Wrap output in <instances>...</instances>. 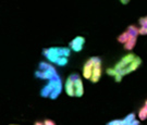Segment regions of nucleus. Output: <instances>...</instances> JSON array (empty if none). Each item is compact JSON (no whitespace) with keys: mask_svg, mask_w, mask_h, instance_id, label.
<instances>
[{"mask_svg":"<svg viewBox=\"0 0 147 125\" xmlns=\"http://www.w3.org/2000/svg\"><path fill=\"white\" fill-rule=\"evenodd\" d=\"M136 58V56L134 54V53H132V52H130V53H127V54H125L124 57L121 59L119 62H117V64L115 65V70L116 71H118V72H121L122 70H124V69L130 64V63H132L133 61H134V59Z\"/></svg>","mask_w":147,"mask_h":125,"instance_id":"nucleus-4","label":"nucleus"},{"mask_svg":"<svg viewBox=\"0 0 147 125\" xmlns=\"http://www.w3.org/2000/svg\"><path fill=\"white\" fill-rule=\"evenodd\" d=\"M85 38L83 36H76L73 38L70 44H69V48L74 52H81L83 50V47L85 45Z\"/></svg>","mask_w":147,"mask_h":125,"instance_id":"nucleus-7","label":"nucleus"},{"mask_svg":"<svg viewBox=\"0 0 147 125\" xmlns=\"http://www.w3.org/2000/svg\"><path fill=\"white\" fill-rule=\"evenodd\" d=\"M138 35H143V36L147 35V27H140L138 28Z\"/></svg>","mask_w":147,"mask_h":125,"instance_id":"nucleus-21","label":"nucleus"},{"mask_svg":"<svg viewBox=\"0 0 147 125\" xmlns=\"http://www.w3.org/2000/svg\"><path fill=\"white\" fill-rule=\"evenodd\" d=\"M74 79V88H75V97L81 98L84 95V85H83V81L79 74H72Z\"/></svg>","mask_w":147,"mask_h":125,"instance_id":"nucleus-8","label":"nucleus"},{"mask_svg":"<svg viewBox=\"0 0 147 125\" xmlns=\"http://www.w3.org/2000/svg\"><path fill=\"white\" fill-rule=\"evenodd\" d=\"M61 78L60 76H57V77H55L53 79H50V81H48V83L44 86L40 90V96H42V98H49V96L51 95V93L53 91V89L56 87V85L58 83L59 81H60Z\"/></svg>","mask_w":147,"mask_h":125,"instance_id":"nucleus-3","label":"nucleus"},{"mask_svg":"<svg viewBox=\"0 0 147 125\" xmlns=\"http://www.w3.org/2000/svg\"><path fill=\"white\" fill-rule=\"evenodd\" d=\"M44 125H56V124H55V122L51 120H45L44 121Z\"/></svg>","mask_w":147,"mask_h":125,"instance_id":"nucleus-23","label":"nucleus"},{"mask_svg":"<svg viewBox=\"0 0 147 125\" xmlns=\"http://www.w3.org/2000/svg\"><path fill=\"white\" fill-rule=\"evenodd\" d=\"M69 63V59L68 58H60L57 63H56V65H58V67H65L67 64Z\"/></svg>","mask_w":147,"mask_h":125,"instance_id":"nucleus-17","label":"nucleus"},{"mask_svg":"<svg viewBox=\"0 0 147 125\" xmlns=\"http://www.w3.org/2000/svg\"><path fill=\"white\" fill-rule=\"evenodd\" d=\"M63 89L65 91V94L68 95L69 97H75V88H74V79L72 74L69 76L65 82L63 84Z\"/></svg>","mask_w":147,"mask_h":125,"instance_id":"nucleus-10","label":"nucleus"},{"mask_svg":"<svg viewBox=\"0 0 147 125\" xmlns=\"http://www.w3.org/2000/svg\"><path fill=\"white\" fill-rule=\"evenodd\" d=\"M123 119L122 120H112L110 122H108L106 125H123Z\"/></svg>","mask_w":147,"mask_h":125,"instance_id":"nucleus-19","label":"nucleus"},{"mask_svg":"<svg viewBox=\"0 0 147 125\" xmlns=\"http://www.w3.org/2000/svg\"><path fill=\"white\" fill-rule=\"evenodd\" d=\"M145 106H147V100L145 101Z\"/></svg>","mask_w":147,"mask_h":125,"instance_id":"nucleus-27","label":"nucleus"},{"mask_svg":"<svg viewBox=\"0 0 147 125\" xmlns=\"http://www.w3.org/2000/svg\"><path fill=\"white\" fill-rule=\"evenodd\" d=\"M138 23L141 27H147V16H143L138 20Z\"/></svg>","mask_w":147,"mask_h":125,"instance_id":"nucleus-20","label":"nucleus"},{"mask_svg":"<svg viewBox=\"0 0 147 125\" xmlns=\"http://www.w3.org/2000/svg\"><path fill=\"white\" fill-rule=\"evenodd\" d=\"M123 125H126V124H123Z\"/></svg>","mask_w":147,"mask_h":125,"instance_id":"nucleus-28","label":"nucleus"},{"mask_svg":"<svg viewBox=\"0 0 147 125\" xmlns=\"http://www.w3.org/2000/svg\"><path fill=\"white\" fill-rule=\"evenodd\" d=\"M141 64H142V59L136 56V58L134 59V61H133L132 63H130L124 70H122V71L119 72V73H120L122 76H125V75H127V74H130V73H132V72H134V71H136L137 69L141 67Z\"/></svg>","mask_w":147,"mask_h":125,"instance_id":"nucleus-9","label":"nucleus"},{"mask_svg":"<svg viewBox=\"0 0 147 125\" xmlns=\"http://www.w3.org/2000/svg\"><path fill=\"white\" fill-rule=\"evenodd\" d=\"M95 61H96V57H92V58H89L88 60L84 63L83 70H82V75H83V77H84L85 79H90V77H92V73H93Z\"/></svg>","mask_w":147,"mask_h":125,"instance_id":"nucleus-6","label":"nucleus"},{"mask_svg":"<svg viewBox=\"0 0 147 125\" xmlns=\"http://www.w3.org/2000/svg\"><path fill=\"white\" fill-rule=\"evenodd\" d=\"M147 119V106H143L141 109L138 110V120L145 121Z\"/></svg>","mask_w":147,"mask_h":125,"instance_id":"nucleus-13","label":"nucleus"},{"mask_svg":"<svg viewBox=\"0 0 147 125\" xmlns=\"http://www.w3.org/2000/svg\"><path fill=\"white\" fill-rule=\"evenodd\" d=\"M136 119V115H135V113H130V114H127L123 119V123L124 124H126V125H129L131 122H133V121Z\"/></svg>","mask_w":147,"mask_h":125,"instance_id":"nucleus-15","label":"nucleus"},{"mask_svg":"<svg viewBox=\"0 0 147 125\" xmlns=\"http://www.w3.org/2000/svg\"><path fill=\"white\" fill-rule=\"evenodd\" d=\"M10 125H13V124H10Z\"/></svg>","mask_w":147,"mask_h":125,"instance_id":"nucleus-29","label":"nucleus"},{"mask_svg":"<svg viewBox=\"0 0 147 125\" xmlns=\"http://www.w3.org/2000/svg\"><path fill=\"white\" fill-rule=\"evenodd\" d=\"M34 125H44V123H42V122H36Z\"/></svg>","mask_w":147,"mask_h":125,"instance_id":"nucleus-26","label":"nucleus"},{"mask_svg":"<svg viewBox=\"0 0 147 125\" xmlns=\"http://www.w3.org/2000/svg\"><path fill=\"white\" fill-rule=\"evenodd\" d=\"M120 2L122 3V5H127V3L130 2V1H129V0H121Z\"/></svg>","mask_w":147,"mask_h":125,"instance_id":"nucleus-25","label":"nucleus"},{"mask_svg":"<svg viewBox=\"0 0 147 125\" xmlns=\"http://www.w3.org/2000/svg\"><path fill=\"white\" fill-rule=\"evenodd\" d=\"M35 77L44 81H50L58 76L57 70L55 69L53 64L49 62H40L38 65V70L34 73Z\"/></svg>","mask_w":147,"mask_h":125,"instance_id":"nucleus-1","label":"nucleus"},{"mask_svg":"<svg viewBox=\"0 0 147 125\" xmlns=\"http://www.w3.org/2000/svg\"><path fill=\"white\" fill-rule=\"evenodd\" d=\"M129 125H140V121L137 120V119H135V120L133 121V122H131Z\"/></svg>","mask_w":147,"mask_h":125,"instance_id":"nucleus-24","label":"nucleus"},{"mask_svg":"<svg viewBox=\"0 0 147 125\" xmlns=\"http://www.w3.org/2000/svg\"><path fill=\"white\" fill-rule=\"evenodd\" d=\"M42 54L50 64H56L59 59L63 57V47L46 48L42 50Z\"/></svg>","mask_w":147,"mask_h":125,"instance_id":"nucleus-2","label":"nucleus"},{"mask_svg":"<svg viewBox=\"0 0 147 125\" xmlns=\"http://www.w3.org/2000/svg\"><path fill=\"white\" fill-rule=\"evenodd\" d=\"M129 37H130V34H129V32H127V31L123 32V33H122L121 35H119V36H118V42L124 45V44H125V42H127Z\"/></svg>","mask_w":147,"mask_h":125,"instance_id":"nucleus-14","label":"nucleus"},{"mask_svg":"<svg viewBox=\"0 0 147 125\" xmlns=\"http://www.w3.org/2000/svg\"><path fill=\"white\" fill-rule=\"evenodd\" d=\"M106 73H107V75H109V76L115 77L117 74H118V71H116L115 69H112V68H108L106 70Z\"/></svg>","mask_w":147,"mask_h":125,"instance_id":"nucleus-18","label":"nucleus"},{"mask_svg":"<svg viewBox=\"0 0 147 125\" xmlns=\"http://www.w3.org/2000/svg\"><path fill=\"white\" fill-rule=\"evenodd\" d=\"M126 31L129 32L131 35H134V36H138V27H136L135 25H130L127 27Z\"/></svg>","mask_w":147,"mask_h":125,"instance_id":"nucleus-16","label":"nucleus"},{"mask_svg":"<svg viewBox=\"0 0 147 125\" xmlns=\"http://www.w3.org/2000/svg\"><path fill=\"white\" fill-rule=\"evenodd\" d=\"M129 34H130V33H129ZM136 40H137V36H134V35H131V34H130V37H129L127 42L124 44V49H125V50H129V51L133 50V48L135 47V45H136Z\"/></svg>","mask_w":147,"mask_h":125,"instance_id":"nucleus-12","label":"nucleus"},{"mask_svg":"<svg viewBox=\"0 0 147 125\" xmlns=\"http://www.w3.org/2000/svg\"><path fill=\"white\" fill-rule=\"evenodd\" d=\"M62 90H64L63 89V84H62V81L60 79L58 83H57V85H56V87H55V89H53V91L51 93V95L49 96V98L51 100H56L57 98H58L59 96L61 95V93H62Z\"/></svg>","mask_w":147,"mask_h":125,"instance_id":"nucleus-11","label":"nucleus"},{"mask_svg":"<svg viewBox=\"0 0 147 125\" xmlns=\"http://www.w3.org/2000/svg\"><path fill=\"white\" fill-rule=\"evenodd\" d=\"M113 78H115V81H116L117 83H120L121 81H122V78H123V76H122V75H121V74L118 72V74H117V75Z\"/></svg>","mask_w":147,"mask_h":125,"instance_id":"nucleus-22","label":"nucleus"},{"mask_svg":"<svg viewBox=\"0 0 147 125\" xmlns=\"http://www.w3.org/2000/svg\"><path fill=\"white\" fill-rule=\"evenodd\" d=\"M101 59L98 57H96V61H95V65H94V69H93V73H92V77H90V82L92 83H98L99 82L100 77H101V73H102V71H101Z\"/></svg>","mask_w":147,"mask_h":125,"instance_id":"nucleus-5","label":"nucleus"}]
</instances>
